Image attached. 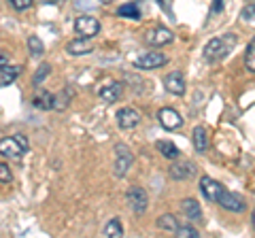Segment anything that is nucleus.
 Listing matches in <instances>:
<instances>
[{"mask_svg":"<svg viewBox=\"0 0 255 238\" xmlns=\"http://www.w3.org/2000/svg\"><path fill=\"white\" fill-rule=\"evenodd\" d=\"M236 43H238L236 34L215 36L213 41H209L206 47H204V60L211 62V64H217V62H221L223 58H228L230 51L236 47Z\"/></svg>","mask_w":255,"mask_h":238,"instance_id":"nucleus-1","label":"nucleus"},{"mask_svg":"<svg viewBox=\"0 0 255 238\" xmlns=\"http://www.w3.org/2000/svg\"><path fill=\"white\" fill-rule=\"evenodd\" d=\"M28 151V138L23 134H13V136L0 138V155L9 160H19Z\"/></svg>","mask_w":255,"mask_h":238,"instance_id":"nucleus-2","label":"nucleus"},{"mask_svg":"<svg viewBox=\"0 0 255 238\" xmlns=\"http://www.w3.org/2000/svg\"><path fill=\"white\" fill-rule=\"evenodd\" d=\"M132 164H134V155L132 151L128 149L124 142H119V145H115V164H113V172H115V177H126L128 170L132 168Z\"/></svg>","mask_w":255,"mask_h":238,"instance_id":"nucleus-3","label":"nucleus"},{"mask_svg":"<svg viewBox=\"0 0 255 238\" xmlns=\"http://www.w3.org/2000/svg\"><path fill=\"white\" fill-rule=\"evenodd\" d=\"M126 200H128L130 209L136 213V215H142V213L147 211L149 198H147V192H145V189L138 187V185H132L130 189H128V192H126Z\"/></svg>","mask_w":255,"mask_h":238,"instance_id":"nucleus-4","label":"nucleus"},{"mask_svg":"<svg viewBox=\"0 0 255 238\" xmlns=\"http://www.w3.org/2000/svg\"><path fill=\"white\" fill-rule=\"evenodd\" d=\"M75 32L79 36L94 38L96 34L100 32V21L96 17H92V15H81V17L75 19Z\"/></svg>","mask_w":255,"mask_h":238,"instance_id":"nucleus-5","label":"nucleus"},{"mask_svg":"<svg viewBox=\"0 0 255 238\" xmlns=\"http://www.w3.org/2000/svg\"><path fill=\"white\" fill-rule=\"evenodd\" d=\"M166 62H168V58H166L164 53L159 51H147L136 58V62H134V66H136L138 70H155L159 66H164Z\"/></svg>","mask_w":255,"mask_h":238,"instance_id":"nucleus-6","label":"nucleus"},{"mask_svg":"<svg viewBox=\"0 0 255 238\" xmlns=\"http://www.w3.org/2000/svg\"><path fill=\"white\" fill-rule=\"evenodd\" d=\"M115 119H117V125L122 130H132V128H136V125L140 123V113L136 109H132V107H124V109H119L117 111V115H115Z\"/></svg>","mask_w":255,"mask_h":238,"instance_id":"nucleus-7","label":"nucleus"},{"mask_svg":"<svg viewBox=\"0 0 255 238\" xmlns=\"http://www.w3.org/2000/svg\"><path fill=\"white\" fill-rule=\"evenodd\" d=\"M157 121L162 123L164 130H177L183 125V117L179 111H174L172 107H164L157 111Z\"/></svg>","mask_w":255,"mask_h":238,"instance_id":"nucleus-8","label":"nucleus"},{"mask_svg":"<svg viewBox=\"0 0 255 238\" xmlns=\"http://www.w3.org/2000/svg\"><path fill=\"white\" fill-rule=\"evenodd\" d=\"M223 189H226V187H223L219 181L206 177V174L200 179V192H202V196H204L209 202H219V196H221Z\"/></svg>","mask_w":255,"mask_h":238,"instance_id":"nucleus-9","label":"nucleus"},{"mask_svg":"<svg viewBox=\"0 0 255 238\" xmlns=\"http://www.w3.org/2000/svg\"><path fill=\"white\" fill-rule=\"evenodd\" d=\"M124 94V85L119 81H107L98 87V98L105 102H117Z\"/></svg>","mask_w":255,"mask_h":238,"instance_id":"nucleus-10","label":"nucleus"},{"mask_svg":"<svg viewBox=\"0 0 255 238\" xmlns=\"http://www.w3.org/2000/svg\"><path fill=\"white\" fill-rule=\"evenodd\" d=\"M164 87H166V92H168V94H172V96H183V94H185V90H187L185 77H183L179 70H174V73L166 75Z\"/></svg>","mask_w":255,"mask_h":238,"instance_id":"nucleus-11","label":"nucleus"},{"mask_svg":"<svg viewBox=\"0 0 255 238\" xmlns=\"http://www.w3.org/2000/svg\"><path fill=\"white\" fill-rule=\"evenodd\" d=\"M226 211H232V213H243L245 211V200L238 194H232V192H228V189H223L221 196H219V202Z\"/></svg>","mask_w":255,"mask_h":238,"instance_id":"nucleus-12","label":"nucleus"},{"mask_svg":"<svg viewBox=\"0 0 255 238\" xmlns=\"http://www.w3.org/2000/svg\"><path fill=\"white\" fill-rule=\"evenodd\" d=\"M145 41L149 45H153V47H162V45L172 43L174 41V34L170 32L168 28H153V30H149V32H147Z\"/></svg>","mask_w":255,"mask_h":238,"instance_id":"nucleus-13","label":"nucleus"},{"mask_svg":"<svg viewBox=\"0 0 255 238\" xmlns=\"http://www.w3.org/2000/svg\"><path fill=\"white\" fill-rule=\"evenodd\" d=\"M181 209H183L185 217L191 221V224H202V221H204L202 206L198 204V200H194V198H185V200L181 202Z\"/></svg>","mask_w":255,"mask_h":238,"instance_id":"nucleus-14","label":"nucleus"},{"mask_svg":"<svg viewBox=\"0 0 255 238\" xmlns=\"http://www.w3.org/2000/svg\"><path fill=\"white\" fill-rule=\"evenodd\" d=\"M92 51H94V43H92V38H85V36H79L66 45V53L70 55H87Z\"/></svg>","mask_w":255,"mask_h":238,"instance_id":"nucleus-15","label":"nucleus"},{"mask_svg":"<svg viewBox=\"0 0 255 238\" xmlns=\"http://www.w3.org/2000/svg\"><path fill=\"white\" fill-rule=\"evenodd\" d=\"M194 172H196V168H194V164H191V162H177V164L170 166V177L174 181H185Z\"/></svg>","mask_w":255,"mask_h":238,"instance_id":"nucleus-16","label":"nucleus"},{"mask_svg":"<svg viewBox=\"0 0 255 238\" xmlns=\"http://www.w3.org/2000/svg\"><path fill=\"white\" fill-rule=\"evenodd\" d=\"M75 98V90L73 87H64L60 94H53V111H64L68 109V105Z\"/></svg>","mask_w":255,"mask_h":238,"instance_id":"nucleus-17","label":"nucleus"},{"mask_svg":"<svg viewBox=\"0 0 255 238\" xmlns=\"http://www.w3.org/2000/svg\"><path fill=\"white\" fill-rule=\"evenodd\" d=\"M32 105H34L38 111H51L53 109V94L47 92V90L34 92V96H32Z\"/></svg>","mask_w":255,"mask_h":238,"instance_id":"nucleus-18","label":"nucleus"},{"mask_svg":"<svg viewBox=\"0 0 255 238\" xmlns=\"http://www.w3.org/2000/svg\"><path fill=\"white\" fill-rule=\"evenodd\" d=\"M191 140H194V147H196L198 153L209 151V134H206V130L202 128V125H198V128L191 132Z\"/></svg>","mask_w":255,"mask_h":238,"instance_id":"nucleus-19","label":"nucleus"},{"mask_svg":"<svg viewBox=\"0 0 255 238\" xmlns=\"http://www.w3.org/2000/svg\"><path fill=\"white\" fill-rule=\"evenodd\" d=\"M119 17H126V19H140L142 17V11H140V2H126L117 9Z\"/></svg>","mask_w":255,"mask_h":238,"instance_id":"nucleus-20","label":"nucleus"},{"mask_svg":"<svg viewBox=\"0 0 255 238\" xmlns=\"http://www.w3.org/2000/svg\"><path fill=\"white\" fill-rule=\"evenodd\" d=\"M155 149H157V151L162 153L164 157H168V160H179V155H181L179 147L174 145V142H170V140H157V142H155Z\"/></svg>","mask_w":255,"mask_h":238,"instance_id":"nucleus-21","label":"nucleus"},{"mask_svg":"<svg viewBox=\"0 0 255 238\" xmlns=\"http://www.w3.org/2000/svg\"><path fill=\"white\" fill-rule=\"evenodd\" d=\"M21 66H2L0 68V85H11L15 79H17L19 75H21Z\"/></svg>","mask_w":255,"mask_h":238,"instance_id":"nucleus-22","label":"nucleus"},{"mask_svg":"<svg viewBox=\"0 0 255 238\" xmlns=\"http://www.w3.org/2000/svg\"><path fill=\"white\" fill-rule=\"evenodd\" d=\"M105 236H113V238H122L124 236V226H122V221H119L117 217H113L109 221V224L105 226V232H102Z\"/></svg>","mask_w":255,"mask_h":238,"instance_id":"nucleus-23","label":"nucleus"},{"mask_svg":"<svg viewBox=\"0 0 255 238\" xmlns=\"http://www.w3.org/2000/svg\"><path fill=\"white\" fill-rule=\"evenodd\" d=\"M49 73H51V64H47V62H43V64L36 68L34 77H32V85H34V87H41V83L45 81L47 77H49Z\"/></svg>","mask_w":255,"mask_h":238,"instance_id":"nucleus-24","label":"nucleus"},{"mask_svg":"<svg viewBox=\"0 0 255 238\" xmlns=\"http://www.w3.org/2000/svg\"><path fill=\"white\" fill-rule=\"evenodd\" d=\"M177 226H179V221H177V217L174 215H162V217H157V228L159 230H166V232H174L177 230Z\"/></svg>","mask_w":255,"mask_h":238,"instance_id":"nucleus-25","label":"nucleus"},{"mask_svg":"<svg viewBox=\"0 0 255 238\" xmlns=\"http://www.w3.org/2000/svg\"><path fill=\"white\" fill-rule=\"evenodd\" d=\"M28 49H30V55H34V58H41L45 53V45L38 36H28Z\"/></svg>","mask_w":255,"mask_h":238,"instance_id":"nucleus-26","label":"nucleus"},{"mask_svg":"<svg viewBox=\"0 0 255 238\" xmlns=\"http://www.w3.org/2000/svg\"><path fill=\"white\" fill-rule=\"evenodd\" d=\"M245 66H247V70L255 73V36L251 38L249 47H247V53H245Z\"/></svg>","mask_w":255,"mask_h":238,"instance_id":"nucleus-27","label":"nucleus"},{"mask_svg":"<svg viewBox=\"0 0 255 238\" xmlns=\"http://www.w3.org/2000/svg\"><path fill=\"white\" fill-rule=\"evenodd\" d=\"M174 234H177V236H183V238H198L196 228H189V226H177Z\"/></svg>","mask_w":255,"mask_h":238,"instance_id":"nucleus-28","label":"nucleus"},{"mask_svg":"<svg viewBox=\"0 0 255 238\" xmlns=\"http://www.w3.org/2000/svg\"><path fill=\"white\" fill-rule=\"evenodd\" d=\"M15 11H28L32 4H34V0H6Z\"/></svg>","mask_w":255,"mask_h":238,"instance_id":"nucleus-29","label":"nucleus"},{"mask_svg":"<svg viewBox=\"0 0 255 238\" xmlns=\"http://www.w3.org/2000/svg\"><path fill=\"white\" fill-rule=\"evenodd\" d=\"M13 181V172L4 162H0V183H11Z\"/></svg>","mask_w":255,"mask_h":238,"instance_id":"nucleus-30","label":"nucleus"},{"mask_svg":"<svg viewBox=\"0 0 255 238\" xmlns=\"http://www.w3.org/2000/svg\"><path fill=\"white\" fill-rule=\"evenodd\" d=\"M241 15H243L245 21H255V4H247L241 11Z\"/></svg>","mask_w":255,"mask_h":238,"instance_id":"nucleus-31","label":"nucleus"},{"mask_svg":"<svg viewBox=\"0 0 255 238\" xmlns=\"http://www.w3.org/2000/svg\"><path fill=\"white\" fill-rule=\"evenodd\" d=\"M223 11V0H213V6H211V13L213 15H217Z\"/></svg>","mask_w":255,"mask_h":238,"instance_id":"nucleus-32","label":"nucleus"},{"mask_svg":"<svg viewBox=\"0 0 255 238\" xmlns=\"http://www.w3.org/2000/svg\"><path fill=\"white\" fill-rule=\"evenodd\" d=\"M77 6H81V9H92V6L96 4V0H75Z\"/></svg>","mask_w":255,"mask_h":238,"instance_id":"nucleus-33","label":"nucleus"},{"mask_svg":"<svg viewBox=\"0 0 255 238\" xmlns=\"http://www.w3.org/2000/svg\"><path fill=\"white\" fill-rule=\"evenodd\" d=\"M6 64H9V58H6L4 53H0V68H2V66H6Z\"/></svg>","mask_w":255,"mask_h":238,"instance_id":"nucleus-34","label":"nucleus"},{"mask_svg":"<svg viewBox=\"0 0 255 238\" xmlns=\"http://www.w3.org/2000/svg\"><path fill=\"white\" fill-rule=\"evenodd\" d=\"M251 226H253V230H255V211L251 213Z\"/></svg>","mask_w":255,"mask_h":238,"instance_id":"nucleus-35","label":"nucleus"},{"mask_svg":"<svg viewBox=\"0 0 255 238\" xmlns=\"http://www.w3.org/2000/svg\"><path fill=\"white\" fill-rule=\"evenodd\" d=\"M100 2H102V4H109V2H113V0H100Z\"/></svg>","mask_w":255,"mask_h":238,"instance_id":"nucleus-36","label":"nucleus"}]
</instances>
